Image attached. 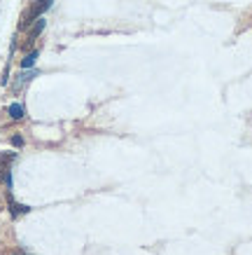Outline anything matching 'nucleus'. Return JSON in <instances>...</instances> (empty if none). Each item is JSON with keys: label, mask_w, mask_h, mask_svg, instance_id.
<instances>
[{"label": "nucleus", "mask_w": 252, "mask_h": 255, "mask_svg": "<svg viewBox=\"0 0 252 255\" xmlns=\"http://www.w3.org/2000/svg\"><path fill=\"white\" fill-rule=\"evenodd\" d=\"M38 56H40V52L38 49H33L31 54H26L21 59V68L23 70H28V68H33V66H35V61H38Z\"/></svg>", "instance_id": "nucleus-5"}, {"label": "nucleus", "mask_w": 252, "mask_h": 255, "mask_svg": "<svg viewBox=\"0 0 252 255\" xmlns=\"http://www.w3.org/2000/svg\"><path fill=\"white\" fill-rule=\"evenodd\" d=\"M12 255H28V253H12Z\"/></svg>", "instance_id": "nucleus-7"}, {"label": "nucleus", "mask_w": 252, "mask_h": 255, "mask_svg": "<svg viewBox=\"0 0 252 255\" xmlns=\"http://www.w3.org/2000/svg\"><path fill=\"white\" fill-rule=\"evenodd\" d=\"M35 75H38L35 70H23L21 75H16V80H14V85H12V89H14V92H19V89L28 85V82H31V80L35 78Z\"/></svg>", "instance_id": "nucleus-2"}, {"label": "nucleus", "mask_w": 252, "mask_h": 255, "mask_svg": "<svg viewBox=\"0 0 252 255\" xmlns=\"http://www.w3.org/2000/svg\"><path fill=\"white\" fill-rule=\"evenodd\" d=\"M7 206H9V213H12V218H19V216L31 213V206H26V204H19V201H14L12 192L7 194Z\"/></svg>", "instance_id": "nucleus-1"}, {"label": "nucleus", "mask_w": 252, "mask_h": 255, "mask_svg": "<svg viewBox=\"0 0 252 255\" xmlns=\"http://www.w3.org/2000/svg\"><path fill=\"white\" fill-rule=\"evenodd\" d=\"M33 23H35V26H33L31 31H28V40H31V42H33V40H35V38H38L40 33L45 31V26H47L45 16H40V19H35V21H33Z\"/></svg>", "instance_id": "nucleus-3"}, {"label": "nucleus", "mask_w": 252, "mask_h": 255, "mask_svg": "<svg viewBox=\"0 0 252 255\" xmlns=\"http://www.w3.org/2000/svg\"><path fill=\"white\" fill-rule=\"evenodd\" d=\"M7 115L12 117V120H23L26 117V108H23V103H12L7 108Z\"/></svg>", "instance_id": "nucleus-4"}, {"label": "nucleus", "mask_w": 252, "mask_h": 255, "mask_svg": "<svg viewBox=\"0 0 252 255\" xmlns=\"http://www.w3.org/2000/svg\"><path fill=\"white\" fill-rule=\"evenodd\" d=\"M12 145H14V147H21L23 145V138H21V136H12Z\"/></svg>", "instance_id": "nucleus-6"}]
</instances>
